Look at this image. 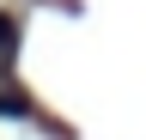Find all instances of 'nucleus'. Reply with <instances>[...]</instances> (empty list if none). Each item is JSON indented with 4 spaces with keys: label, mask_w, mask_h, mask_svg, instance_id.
<instances>
[{
    "label": "nucleus",
    "mask_w": 146,
    "mask_h": 140,
    "mask_svg": "<svg viewBox=\"0 0 146 140\" xmlns=\"http://www.w3.org/2000/svg\"><path fill=\"white\" fill-rule=\"evenodd\" d=\"M12 61V19H0V67Z\"/></svg>",
    "instance_id": "f257e3e1"
}]
</instances>
